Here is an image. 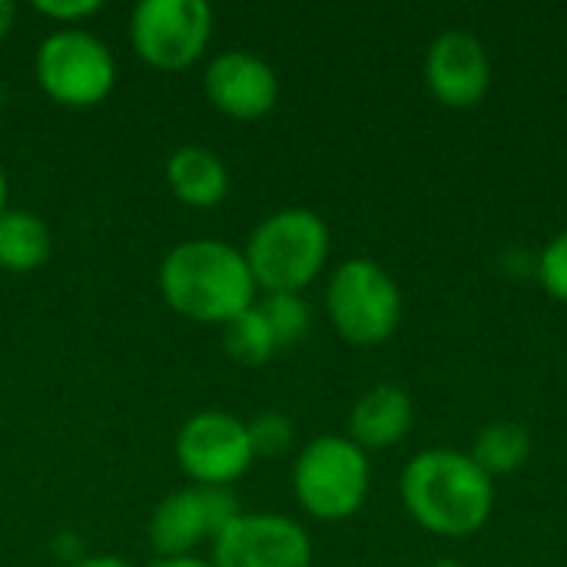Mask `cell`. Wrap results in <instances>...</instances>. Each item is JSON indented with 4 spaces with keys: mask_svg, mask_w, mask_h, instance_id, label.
<instances>
[{
    "mask_svg": "<svg viewBox=\"0 0 567 567\" xmlns=\"http://www.w3.org/2000/svg\"><path fill=\"white\" fill-rule=\"evenodd\" d=\"M256 289L246 256L223 239H186L159 266L166 306L199 326H226L256 306Z\"/></svg>",
    "mask_w": 567,
    "mask_h": 567,
    "instance_id": "1",
    "label": "cell"
},
{
    "mask_svg": "<svg viewBox=\"0 0 567 567\" xmlns=\"http://www.w3.org/2000/svg\"><path fill=\"white\" fill-rule=\"evenodd\" d=\"M402 502L422 528L445 538H465L488 522L495 508V485L472 455L429 449L405 465Z\"/></svg>",
    "mask_w": 567,
    "mask_h": 567,
    "instance_id": "2",
    "label": "cell"
},
{
    "mask_svg": "<svg viewBox=\"0 0 567 567\" xmlns=\"http://www.w3.org/2000/svg\"><path fill=\"white\" fill-rule=\"evenodd\" d=\"M243 256L266 292H299L329 259V226L312 209H279L252 229Z\"/></svg>",
    "mask_w": 567,
    "mask_h": 567,
    "instance_id": "3",
    "label": "cell"
},
{
    "mask_svg": "<svg viewBox=\"0 0 567 567\" xmlns=\"http://www.w3.org/2000/svg\"><path fill=\"white\" fill-rule=\"evenodd\" d=\"M369 455L342 435H322L309 442L292 472L299 505L322 522L352 518L369 495Z\"/></svg>",
    "mask_w": 567,
    "mask_h": 567,
    "instance_id": "4",
    "label": "cell"
},
{
    "mask_svg": "<svg viewBox=\"0 0 567 567\" xmlns=\"http://www.w3.org/2000/svg\"><path fill=\"white\" fill-rule=\"evenodd\" d=\"M329 319L352 346L385 342L402 319V292L375 259L342 262L326 289Z\"/></svg>",
    "mask_w": 567,
    "mask_h": 567,
    "instance_id": "5",
    "label": "cell"
},
{
    "mask_svg": "<svg viewBox=\"0 0 567 567\" xmlns=\"http://www.w3.org/2000/svg\"><path fill=\"white\" fill-rule=\"evenodd\" d=\"M37 83L40 90L70 110H90L103 103L116 83V60L103 40L86 30H53L37 47Z\"/></svg>",
    "mask_w": 567,
    "mask_h": 567,
    "instance_id": "6",
    "label": "cell"
},
{
    "mask_svg": "<svg viewBox=\"0 0 567 567\" xmlns=\"http://www.w3.org/2000/svg\"><path fill=\"white\" fill-rule=\"evenodd\" d=\"M213 40V10L206 0H143L130 17L136 56L156 70L193 66Z\"/></svg>",
    "mask_w": 567,
    "mask_h": 567,
    "instance_id": "7",
    "label": "cell"
},
{
    "mask_svg": "<svg viewBox=\"0 0 567 567\" xmlns=\"http://www.w3.org/2000/svg\"><path fill=\"white\" fill-rule=\"evenodd\" d=\"M179 468L203 488H229L252 465L246 422L229 412H199L176 435Z\"/></svg>",
    "mask_w": 567,
    "mask_h": 567,
    "instance_id": "8",
    "label": "cell"
},
{
    "mask_svg": "<svg viewBox=\"0 0 567 567\" xmlns=\"http://www.w3.org/2000/svg\"><path fill=\"white\" fill-rule=\"evenodd\" d=\"M239 515V502L229 488H179L156 505L150 518V545L159 558H186L196 545L216 542V535Z\"/></svg>",
    "mask_w": 567,
    "mask_h": 567,
    "instance_id": "9",
    "label": "cell"
},
{
    "mask_svg": "<svg viewBox=\"0 0 567 567\" xmlns=\"http://www.w3.org/2000/svg\"><path fill=\"white\" fill-rule=\"evenodd\" d=\"M213 567H309L312 542L286 515H239L213 542Z\"/></svg>",
    "mask_w": 567,
    "mask_h": 567,
    "instance_id": "10",
    "label": "cell"
},
{
    "mask_svg": "<svg viewBox=\"0 0 567 567\" xmlns=\"http://www.w3.org/2000/svg\"><path fill=\"white\" fill-rule=\"evenodd\" d=\"M203 90L223 116L259 120L279 100V76L262 56L249 50H226L206 66Z\"/></svg>",
    "mask_w": 567,
    "mask_h": 567,
    "instance_id": "11",
    "label": "cell"
},
{
    "mask_svg": "<svg viewBox=\"0 0 567 567\" xmlns=\"http://www.w3.org/2000/svg\"><path fill=\"white\" fill-rule=\"evenodd\" d=\"M425 83L445 106H472L492 86V63L475 33L449 30L432 40L425 56Z\"/></svg>",
    "mask_w": 567,
    "mask_h": 567,
    "instance_id": "12",
    "label": "cell"
},
{
    "mask_svg": "<svg viewBox=\"0 0 567 567\" xmlns=\"http://www.w3.org/2000/svg\"><path fill=\"white\" fill-rule=\"evenodd\" d=\"M412 399L399 385H372L352 409V442L365 449H389L412 429Z\"/></svg>",
    "mask_w": 567,
    "mask_h": 567,
    "instance_id": "13",
    "label": "cell"
},
{
    "mask_svg": "<svg viewBox=\"0 0 567 567\" xmlns=\"http://www.w3.org/2000/svg\"><path fill=\"white\" fill-rule=\"evenodd\" d=\"M166 183L179 203L193 209H209L226 199L229 169L206 146H179L166 163Z\"/></svg>",
    "mask_w": 567,
    "mask_h": 567,
    "instance_id": "14",
    "label": "cell"
},
{
    "mask_svg": "<svg viewBox=\"0 0 567 567\" xmlns=\"http://www.w3.org/2000/svg\"><path fill=\"white\" fill-rule=\"evenodd\" d=\"M53 252L50 226L27 209L0 213V269L7 272H37Z\"/></svg>",
    "mask_w": 567,
    "mask_h": 567,
    "instance_id": "15",
    "label": "cell"
},
{
    "mask_svg": "<svg viewBox=\"0 0 567 567\" xmlns=\"http://www.w3.org/2000/svg\"><path fill=\"white\" fill-rule=\"evenodd\" d=\"M532 455V435L518 422H492L475 435L472 462L492 478L522 468Z\"/></svg>",
    "mask_w": 567,
    "mask_h": 567,
    "instance_id": "16",
    "label": "cell"
},
{
    "mask_svg": "<svg viewBox=\"0 0 567 567\" xmlns=\"http://www.w3.org/2000/svg\"><path fill=\"white\" fill-rule=\"evenodd\" d=\"M223 346L226 355L239 365H266L279 352L276 336L259 306H249L246 312H239L223 326Z\"/></svg>",
    "mask_w": 567,
    "mask_h": 567,
    "instance_id": "17",
    "label": "cell"
},
{
    "mask_svg": "<svg viewBox=\"0 0 567 567\" xmlns=\"http://www.w3.org/2000/svg\"><path fill=\"white\" fill-rule=\"evenodd\" d=\"M259 309H262L279 349L302 342L312 326V312L299 292H269L266 302H259Z\"/></svg>",
    "mask_w": 567,
    "mask_h": 567,
    "instance_id": "18",
    "label": "cell"
},
{
    "mask_svg": "<svg viewBox=\"0 0 567 567\" xmlns=\"http://www.w3.org/2000/svg\"><path fill=\"white\" fill-rule=\"evenodd\" d=\"M252 458H279L292 449L296 442V425L282 412H262L252 422H246Z\"/></svg>",
    "mask_w": 567,
    "mask_h": 567,
    "instance_id": "19",
    "label": "cell"
},
{
    "mask_svg": "<svg viewBox=\"0 0 567 567\" xmlns=\"http://www.w3.org/2000/svg\"><path fill=\"white\" fill-rule=\"evenodd\" d=\"M538 276H542V286L555 299L567 302V229L545 246V252L538 259Z\"/></svg>",
    "mask_w": 567,
    "mask_h": 567,
    "instance_id": "20",
    "label": "cell"
},
{
    "mask_svg": "<svg viewBox=\"0 0 567 567\" xmlns=\"http://www.w3.org/2000/svg\"><path fill=\"white\" fill-rule=\"evenodd\" d=\"M100 0H37L33 10L53 23H63V30H70V23H80L93 13H100Z\"/></svg>",
    "mask_w": 567,
    "mask_h": 567,
    "instance_id": "21",
    "label": "cell"
},
{
    "mask_svg": "<svg viewBox=\"0 0 567 567\" xmlns=\"http://www.w3.org/2000/svg\"><path fill=\"white\" fill-rule=\"evenodd\" d=\"M76 567H133V565H130V561H123V558H116V555H96V558L80 561Z\"/></svg>",
    "mask_w": 567,
    "mask_h": 567,
    "instance_id": "22",
    "label": "cell"
},
{
    "mask_svg": "<svg viewBox=\"0 0 567 567\" xmlns=\"http://www.w3.org/2000/svg\"><path fill=\"white\" fill-rule=\"evenodd\" d=\"M13 17H17V7H13L10 0H0V40L10 33V27H13Z\"/></svg>",
    "mask_w": 567,
    "mask_h": 567,
    "instance_id": "23",
    "label": "cell"
},
{
    "mask_svg": "<svg viewBox=\"0 0 567 567\" xmlns=\"http://www.w3.org/2000/svg\"><path fill=\"white\" fill-rule=\"evenodd\" d=\"M153 567H213V565H209V561H203V558L186 555V558H159Z\"/></svg>",
    "mask_w": 567,
    "mask_h": 567,
    "instance_id": "24",
    "label": "cell"
},
{
    "mask_svg": "<svg viewBox=\"0 0 567 567\" xmlns=\"http://www.w3.org/2000/svg\"><path fill=\"white\" fill-rule=\"evenodd\" d=\"M7 209V173H3V166H0V213Z\"/></svg>",
    "mask_w": 567,
    "mask_h": 567,
    "instance_id": "25",
    "label": "cell"
},
{
    "mask_svg": "<svg viewBox=\"0 0 567 567\" xmlns=\"http://www.w3.org/2000/svg\"><path fill=\"white\" fill-rule=\"evenodd\" d=\"M439 567H458V565H455V561H442V565H439Z\"/></svg>",
    "mask_w": 567,
    "mask_h": 567,
    "instance_id": "26",
    "label": "cell"
}]
</instances>
